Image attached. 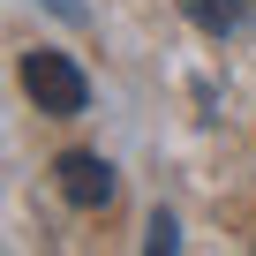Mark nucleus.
Segmentation results:
<instances>
[{
  "label": "nucleus",
  "mask_w": 256,
  "mask_h": 256,
  "mask_svg": "<svg viewBox=\"0 0 256 256\" xmlns=\"http://www.w3.org/2000/svg\"><path fill=\"white\" fill-rule=\"evenodd\" d=\"M174 241H181V234H174V218L158 211V218H151V234H144V248H174Z\"/></svg>",
  "instance_id": "nucleus-4"
},
{
  "label": "nucleus",
  "mask_w": 256,
  "mask_h": 256,
  "mask_svg": "<svg viewBox=\"0 0 256 256\" xmlns=\"http://www.w3.org/2000/svg\"><path fill=\"white\" fill-rule=\"evenodd\" d=\"M53 174H60V196H68L76 211H106V204H113V166H106L98 151H60Z\"/></svg>",
  "instance_id": "nucleus-2"
},
{
  "label": "nucleus",
  "mask_w": 256,
  "mask_h": 256,
  "mask_svg": "<svg viewBox=\"0 0 256 256\" xmlns=\"http://www.w3.org/2000/svg\"><path fill=\"white\" fill-rule=\"evenodd\" d=\"M23 90H30L38 113H53V120H76V113L90 106V76H83L68 53H53V46L23 53Z\"/></svg>",
  "instance_id": "nucleus-1"
},
{
  "label": "nucleus",
  "mask_w": 256,
  "mask_h": 256,
  "mask_svg": "<svg viewBox=\"0 0 256 256\" xmlns=\"http://www.w3.org/2000/svg\"><path fill=\"white\" fill-rule=\"evenodd\" d=\"M46 8H53V16H68V23H83V8H76V0H46Z\"/></svg>",
  "instance_id": "nucleus-5"
},
{
  "label": "nucleus",
  "mask_w": 256,
  "mask_h": 256,
  "mask_svg": "<svg viewBox=\"0 0 256 256\" xmlns=\"http://www.w3.org/2000/svg\"><path fill=\"white\" fill-rule=\"evenodd\" d=\"M181 8H188V23L211 30V38H226V30L248 23V0H181Z\"/></svg>",
  "instance_id": "nucleus-3"
}]
</instances>
